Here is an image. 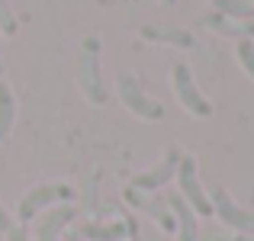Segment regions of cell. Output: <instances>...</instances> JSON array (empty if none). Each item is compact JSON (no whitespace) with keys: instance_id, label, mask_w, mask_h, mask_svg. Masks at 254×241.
<instances>
[{"instance_id":"6da1fadb","label":"cell","mask_w":254,"mask_h":241,"mask_svg":"<svg viewBox=\"0 0 254 241\" xmlns=\"http://www.w3.org/2000/svg\"><path fill=\"white\" fill-rule=\"evenodd\" d=\"M77 80L81 90L87 93L90 103H103L106 90H103V77H100V42L97 39H84L81 52H77Z\"/></svg>"},{"instance_id":"7a4b0ae2","label":"cell","mask_w":254,"mask_h":241,"mask_svg":"<svg viewBox=\"0 0 254 241\" xmlns=\"http://www.w3.org/2000/svg\"><path fill=\"white\" fill-rule=\"evenodd\" d=\"M177 193L184 196V203L190 206L196 216H212V203H209V193L203 190V183H199V174H196V161L190 155L180 158L177 164Z\"/></svg>"},{"instance_id":"3957f363","label":"cell","mask_w":254,"mask_h":241,"mask_svg":"<svg viewBox=\"0 0 254 241\" xmlns=\"http://www.w3.org/2000/svg\"><path fill=\"white\" fill-rule=\"evenodd\" d=\"M71 199H74V186H68V183H39L19 199V222L26 225L42 209H52L55 203H71Z\"/></svg>"},{"instance_id":"277c9868","label":"cell","mask_w":254,"mask_h":241,"mask_svg":"<svg viewBox=\"0 0 254 241\" xmlns=\"http://www.w3.org/2000/svg\"><path fill=\"white\" fill-rule=\"evenodd\" d=\"M171 84H174V93H177V100L184 103L187 113H193V116H199V119L212 116V103L203 97V90L196 87L193 71L187 68V64H174L171 68Z\"/></svg>"},{"instance_id":"5b68a950","label":"cell","mask_w":254,"mask_h":241,"mask_svg":"<svg viewBox=\"0 0 254 241\" xmlns=\"http://www.w3.org/2000/svg\"><path fill=\"white\" fill-rule=\"evenodd\" d=\"M116 90H119V100L126 103V110H132L138 119H148V122H158V119L164 116V106L158 103V100H151L148 93L138 87V80L132 74H119L116 77Z\"/></svg>"},{"instance_id":"8992f818","label":"cell","mask_w":254,"mask_h":241,"mask_svg":"<svg viewBox=\"0 0 254 241\" xmlns=\"http://www.w3.org/2000/svg\"><path fill=\"white\" fill-rule=\"evenodd\" d=\"M209 203H212V216H219L229 229L245 232V235H254V212L242 209V206H238L222 186H212V190H209Z\"/></svg>"},{"instance_id":"52a82bcc","label":"cell","mask_w":254,"mask_h":241,"mask_svg":"<svg viewBox=\"0 0 254 241\" xmlns=\"http://www.w3.org/2000/svg\"><path fill=\"white\" fill-rule=\"evenodd\" d=\"M180 148H168L164 151V158L158 161L151 171H145V174H138V177H132V190H142V193H155L158 186H164V183H171V177L177 174V164H180Z\"/></svg>"},{"instance_id":"ba28073f","label":"cell","mask_w":254,"mask_h":241,"mask_svg":"<svg viewBox=\"0 0 254 241\" xmlns=\"http://www.w3.org/2000/svg\"><path fill=\"white\" fill-rule=\"evenodd\" d=\"M71 222H74V206L71 203L52 206V209H45V216L39 219V225H36V241H58V235H62Z\"/></svg>"},{"instance_id":"9c48e42d","label":"cell","mask_w":254,"mask_h":241,"mask_svg":"<svg viewBox=\"0 0 254 241\" xmlns=\"http://www.w3.org/2000/svg\"><path fill=\"white\" fill-rule=\"evenodd\" d=\"M164 203H168V209H171V216H174V225H177V238L180 241H199L196 212L184 203V196H180V193H168Z\"/></svg>"},{"instance_id":"30bf717a","label":"cell","mask_w":254,"mask_h":241,"mask_svg":"<svg viewBox=\"0 0 254 241\" xmlns=\"http://www.w3.org/2000/svg\"><path fill=\"white\" fill-rule=\"evenodd\" d=\"M126 199H129L132 206H138L142 212H148L151 219H155L158 225H161L164 232H177V225H174V216H171V209H168V203H164L161 196H148V193H142V190H126Z\"/></svg>"},{"instance_id":"8fae6325","label":"cell","mask_w":254,"mask_h":241,"mask_svg":"<svg viewBox=\"0 0 254 241\" xmlns=\"http://www.w3.org/2000/svg\"><path fill=\"white\" fill-rule=\"evenodd\" d=\"M135 232V225L129 222V219H119V222H84L81 229H77V235L84 241H126V235H132Z\"/></svg>"},{"instance_id":"7c38bea8","label":"cell","mask_w":254,"mask_h":241,"mask_svg":"<svg viewBox=\"0 0 254 241\" xmlns=\"http://www.w3.org/2000/svg\"><path fill=\"white\" fill-rule=\"evenodd\" d=\"M142 39L148 42H164V45H177V49H193V36L187 29H174V26H142Z\"/></svg>"},{"instance_id":"4fadbf2b","label":"cell","mask_w":254,"mask_h":241,"mask_svg":"<svg viewBox=\"0 0 254 241\" xmlns=\"http://www.w3.org/2000/svg\"><path fill=\"white\" fill-rule=\"evenodd\" d=\"M209 29L222 32V36H235V39H254V23H242V19H229L222 13H209L203 19Z\"/></svg>"},{"instance_id":"5bb4252c","label":"cell","mask_w":254,"mask_h":241,"mask_svg":"<svg viewBox=\"0 0 254 241\" xmlns=\"http://www.w3.org/2000/svg\"><path fill=\"white\" fill-rule=\"evenodd\" d=\"M216 13L229 19H242V23H254V0H212Z\"/></svg>"},{"instance_id":"9a60e30c","label":"cell","mask_w":254,"mask_h":241,"mask_svg":"<svg viewBox=\"0 0 254 241\" xmlns=\"http://www.w3.org/2000/svg\"><path fill=\"white\" fill-rule=\"evenodd\" d=\"M13 119H16V97H13V90L0 80V142L10 135Z\"/></svg>"},{"instance_id":"2e32d148","label":"cell","mask_w":254,"mask_h":241,"mask_svg":"<svg viewBox=\"0 0 254 241\" xmlns=\"http://www.w3.org/2000/svg\"><path fill=\"white\" fill-rule=\"evenodd\" d=\"M238 61L254 77V39H238Z\"/></svg>"},{"instance_id":"e0dca14e","label":"cell","mask_w":254,"mask_h":241,"mask_svg":"<svg viewBox=\"0 0 254 241\" xmlns=\"http://www.w3.org/2000/svg\"><path fill=\"white\" fill-rule=\"evenodd\" d=\"M0 32H6V36L16 32V16H13V6L6 0H0Z\"/></svg>"},{"instance_id":"ac0fdd59","label":"cell","mask_w":254,"mask_h":241,"mask_svg":"<svg viewBox=\"0 0 254 241\" xmlns=\"http://www.w3.org/2000/svg\"><path fill=\"white\" fill-rule=\"evenodd\" d=\"M6 241H29V235H26V225H13V229L6 232Z\"/></svg>"},{"instance_id":"d6986e66","label":"cell","mask_w":254,"mask_h":241,"mask_svg":"<svg viewBox=\"0 0 254 241\" xmlns=\"http://www.w3.org/2000/svg\"><path fill=\"white\" fill-rule=\"evenodd\" d=\"M13 229V222H10V212L3 209V206H0V232H10Z\"/></svg>"},{"instance_id":"ffe728a7","label":"cell","mask_w":254,"mask_h":241,"mask_svg":"<svg viewBox=\"0 0 254 241\" xmlns=\"http://www.w3.org/2000/svg\"><path fill=\"white\" fill-rule=\"evenodd\" d=\"M68 241H84L81 235H77V232H74V235H68Z\"/></svg>"},{"instance_id":"44dd1931","label":"cell","mask_w":254,"mask_h":241,"mask_svg":"<svg viewBox=\"0 0 254 241\" xmlns=\"http://www.w3.org/2000/svg\"><path fill=\"white\" fill-rule=\"evenodd\" d=\"M161 3H168V6H171V3H174V0H161Z\"/></svg>"}]
</instances>
